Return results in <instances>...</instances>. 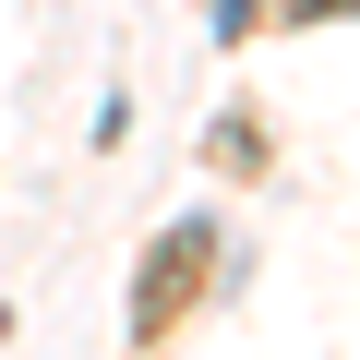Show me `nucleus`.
<instances>
[{
  "label": "nucleus",
  "instance_id": "obj_1",
  "mask_svg": "<svg viewBox=\"0 0 360 360\" xmlns=\"http://www.w3.org/2000/svg\"><path fill=\"white\" fill-rule=\"evenodd\" d=\"M205 276V229H180V240H156V264H144V300H132V324L144 336H168V312H180V288Z\"/></svg>",
  "mask_w": 360,
  "mask_h": 360
}]
</instances>
